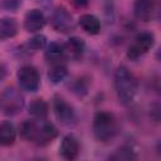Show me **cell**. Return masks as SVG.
I'll return each instance as SVG.
<instances>
[{
	"label": "cell",
	"instance_id": "1",
	"mask_svg": "<svg viewBox=\"0 0 161 161\" xmlns=\"http://www.w3.org/2000/svg\"><path fill=\"white\" fill-rule=\"evenodd\" d=\"M20 133L28 141L35 142L38 145H47L52 142L58 135L54 125L47 122L45 119L43 121L33 119V121L23 122L20 126Z\"/></svg>",
	"mask_w": 161,
	"mask_h": 161
},
{
	"label": "cell",
	"instance_id": "2",
	"mask_svg": "<svg viewBox=\"0 0 161 161\" xmlns=\"http://www.w3.org/2000/svg\"><path fill=\"white\" fill-rule=\"evenodd\" d=\"M114 87L117 97L122 104H130L133 102L137 93V82L135 75L126 67H119L116 70Z\"/></svg>",
	"mask_w": 161,
	"mask_h": 161
},
{
	"label": "cell",
	"instance_id": "3",
	"mask_svg": "<svg viewBox=\"0 0 161 161\" xmlns=\"http://www.w3.org/2000/svg\"><path fill=\"white\" fill-rule=\"evenodd\" d=\"M93 133L99 142H109L117 135V121L113 113L99 111L93 118Z\"/></svg>",
	"mask_w": 161,
	"mask_h": 161
},
{
	"label": "cell",
	"instance_id": "4",
	"mask_svg": "<svg viewBox=\"0 0 161 161\" xmlns=\"http://www.w3.org/2000/svg\"><path fill=\"white\" fill-rule=\"evenodd\" d=\"M24 107L23 94L14 87H8L0 96V108L5 114L14 116Z\"/></svg>",
	"mask_w": 161,
	"mask_h": 161
},
{
	"label": "cell",
	"instance_id": "5",
	"mask_svg": "<svg viewBox=\"0 0 161 161\" xmlns=\"http://www.w3.org/2000/svg\"><path fill=\"white\" fill-rule=\"evenodd\" d=\"M18 80L20 87L24 91L28 92H35L38 91L40 86V75L35 67L33 65H23L18 70Z\"/></svg>",
	"mask_w": 161,
	"mask_h": 161
},
{
	"label": "cell",
	"instance_id": "6",
	"mask_svg": "<svg viewBox=\"0 0 161 161\" xmlns=\"http://www.w3.org/2000/svg\"><path fill=\"white\" fill-rule=\"evenodd\" d=\"M153 43H155V36L152 33H148V31L140 33L135 38V42L132 43V45L128 48L127 57L131 59H137L138 57L147 53L153 47Z\"/></svg>",
	"mask_w": 161,
	"mask_h": 161
},
{
	"label": "cell",
	"instance_id": "7",
	"mask_svg": "<svg viewBox=\"0 0 161 161\" xmlns=\"http://www.w3.org/2000/svg\"><path fill=\"white\" fill-rule=\"evenodd\" d=\"M53 109L57 119L65 126H73L77 121L74 108L62 97H54L53 101Z\"/></svg>",
	"mask_w": 161,
	"mask_h": 161
},
{
	"label": "cell",
	"instance_id": "8",
	"mask_svg": "<svg viewBox=\"0 0 161 161\" xmlns=\"http://www.w3.org/2000/svg\"><path fill=\"white\" fill-rule=\"evenodd\" d=\"M50 23L53 29L60 33H67L73 29V18L70 13L63 6H59L53 11L50 16Z\"/></svg>",
	"mask_w": 161,
	"mask_h": 161
},
{
	"label": "cell",
	"instance_id": "9",
	"mask_svg": "<svg viewBox=\"0 0 161 161\" xmlns=\"http://www.w3.org/2000/svg\"><path fill=\"white\" fill-rule=\"evenodd\" d=\"M45 23H47L45 16L39 9H31L25 14L24 28L30 33H35L38 30H42L44 28Z\"/></svg>",
	"mask_w": 161,
	"mask_h": 161
},
{
	"label": "cell",
	"instance_id": "10",
	"mask_svg": "<svg viewBox=\"0 0 161 161\" xmlns=\"http://www.w3.org/2000/svg\"><path fill=\"white\" fill-rule=\"evenodd\" d=\"M156 8L153 0H136L133 5L135 16L141 21H150L153 19Z\"/></svg>",
	"mask_w": 161,
	"mask_h": 161
},
{
	"label": "cell",
	"instance_id": "11",
	"mask_svg": "<svg viewBox=\"0 0 161 161\" xmlns=\"http://www.w3.org/2000/svg\"><path fill=\"white\" fill-rule=\"evenodd\" d=\"M59 152H60L62 157H64L65 160H74L79 152L78 140L73 135L64 136L60 142V146H59Z\"/></svg>",
	"mask_w": 161,
	"mask_h": 161
},
{
	"label": "cell",
	"instance_id": "12",
	"mask_svg": "<svg viewBox=\"0 0 161 161\" xmlns=\"http://www.w3.org/2000/svg\"><path fill=\"white\" fill-rule=\"evenodd\" d=\"M65 58L64 45L57 42L50 43L45 50V59L52 64H59Z\"/></svg>",
	"mask_w": 161,
	"mask_h": 161
},
{
	"label": "cell",
	"instance_id": "13",
	"mask_svg": "<svg viewBox=\"0 0 161 161\" xmlns=\"http://www.w3.org/2000/svg\"><path fill=\"white\" fill-rule=\"evenodd\" d=\"M78 23H79L80 28H82L86 33H88V34H91V35H96V34H98L99 30H101L99 19H98L97 16L92 15V14H83V15H80Z\"/></svg>",
	"mask_w": 161,
	"mask_h": 161
},
{
	"label": "cell",
	"instance_id": "14",
	"mask_svg": "<svg viewBox=\"0 0 161 161\" xmlns=\"http://www.w3.org/2000/svg\"><path fill=\"white\" fill-rule=\"evenodd\" d=\"M16 130L10 121H4L0 123V145L10 146L15 142Z\"/></svg>",
	"mask_w": 161,
	"mask_h": 161
},
{
	"label": "cell",
	"instance_id": "15",
	"mask_svg": "<svg viewBox=\"0 0 161 161\" xmlns=\"http://www.w3.org/2000/svg\"><path fill=\"white\" fill-rule=\"evenodd\" d=\"M64 45V52H65V57H70V58H78L82 55L83 50H84V42L80 38L73 36L70 38Z\"/></svg>",
	"mask_w": 161,
	"mask_h": 161
},
{
	"label": "cell",
	"instance_id": "16",
	"mask_svg": "<svg viewBox=\"0 0 161 161\" xmlns=\"http://www.w3.org/2000/svg\"><path fill=\"white\" fill-rule=\"evenodd\" d=\"M18 33V21L14 18L4 16L0 19V38H13Z\"/></svg>",
	"mask_w": 161,
	"mask_h": 161
},
{
	"label": "cell",
	"instance_id": "17",
	"mask_svg": "<svg viewBox=\"0 0 161 161\" xmlns=\"http://www.w3.org/2000/svg\"><path fill=\"white\" fill-rule=\"evenodd\" d=\"M29 114L34 118V119H38V121H43L47 118V114H48V106L47 103L43 101V99H34L29 107Z\"/></svg>",
	"mask_w": 161,
	"mask_h": 161
},
{
	"label": "cell",
	"instance_id": "18",
	"mask_svg": "<svg viewBox=\"0 0 161 161\" xmlns=\"http://www.w3.org/2000/svg\"><path fill=\"white\" fill-rule=\"evenodd\" d=\"M67 74H68L67 67L64 64L59 63V64H53V67L48 72V78L52 83L57 84V83H60L62 80H64Z\"/></svg>",
	"mask_w": 161,
	"mask_h": 161
},
{
	"label": "cell",
	"instance_id": "19",
	"mask_svg": "<svg viewBox=\"0 0 161 161\" xmlns=\"http://www.w3.org/2000/svg\"><path fill=\"white\" fill-rule=\"evenodd\" d=\"M47 44V38L44 35H34L33 38H30L26 43V47L31 50H39V49H43Z\"/></svg>",
	"mask_w": 161,
	"mask_h": 161
},
{
	"label": "cell",
	"instance_id": "20",
	"mask_svg": "<svg viewBox=\"0 0 161 161\" xmlns=\"http://www.w3.org/2000/svg\"><path fill=\"white\" fill-rule=\"evenodd\" d=\"M19 5V0H4V6L9 10L16 9Z\"/></svg>",
	"mask_w": 161,
	"mask_h": 161
},
{
	"label": "cell",
	"instance_id": "21",
	"mask_svg": "<svg viewBox=\"0 0 161 161\" xmlns=\"http://www.w3.org/2000/svg\"><path fill=\"white\" fill-rule=\"evenodd\" d=\"M77 6H84V5H87V3H88V0H72Z\"/></svg>",
	"mask_w": 161,
	"mask_h": 161
},
{
	"label": "cell",
	"instance_id": "22",
	"mask_svg": "<svg viewBox=\"0 0 161 161\" xmlns=\"http://www.w3.org/2000/svg\"><path fill=\"white\" fill-rule=\"evenodd\" d=\"M5 74H6V70H5L4 65H3V64H0V82L5 78Z\"/></svg>",
	"mask_w": 161,
	"mask_h": 161
}]
</instances>
